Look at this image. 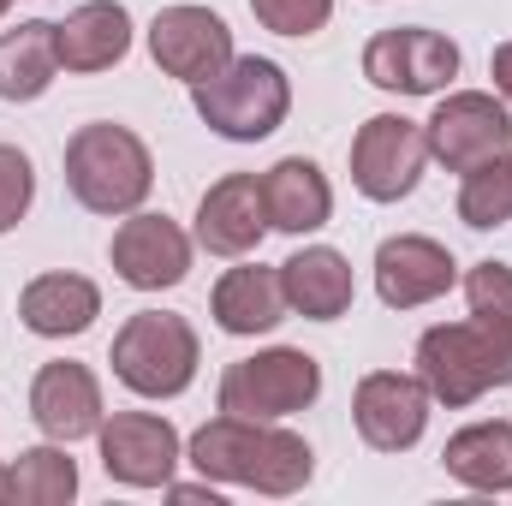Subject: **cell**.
<instances>
[{"mask_svg": "<svg viewBox=\"0 0 512 506\" xmlns=\"http://www.w3.org/2000/svg\"><path fill=\"white\" fill-rule=\"evenodd\" d=\"M191 102H197V120L209 131H221L233 143H256V137H268V131L286 120L292 84H286V72L274 60H256V54L239 60L233 54L215 78L191 84Z\"/></svg>", "mask_w": 512, "mask_h": 506, "instance_id": "cell-4", "label": "cell"}, {"mask_svg": "<svg viewBox=\"0 0 512 506\" xmlns=\"http://www.w3.org/2000/svg\"><path fill=\"white\" fill-rule=\"evenodd\" d=\"M423 137H429V155H435L447 173H471L477 161L512 149V114H507V102H495V96H483V90H453V96L429 114Z\"/></svg>", "mask_w": 512, "mask_h": 506, "instance_id": "cell-9", "label": "cell"}, {"mask_svg": "<svg viewBox=\"0 0 512 506\" xmlns=\"http://www.w3.org/2000/svg\"><path fill=\"white\" fill-rule=\"evenodd\" d=\"M72 495H78V465L66 459V441L30 447V453H18V465H6L12 506H66Z\"/></svg>", "mask_w": 512, "mask_h": 506, "instance_id": "cell-24", "label": "cell"}, {"mask_svg": "<svg viewBox=\"0 0 512 506\" xmlns=\"http://www.w3.org/2000/svg\"><path fill=\"white\" fill-rule=\"evenodd\" d=\"M459 280V262L447 245L423 239V233H399L382 239L376 251V292H382L387 310H417V304H435L447 286Z\"/></svg>", "mask_w": 512, "mask_h": 506, "instance_id": "cell-15", "label": "cell"}, {"mask_svg": "<svg viewBox=\"0 0 512 506\" xmlns=\"http://www.w3.org/2000/svg\"><path fill=\"white\" fill-rule=\"evenodd\" d=\"M60 72V36L48 18H30L0 36V102H36Z\"/></svg>", "mask_w": 512, "mask_h": 506, "instance_id": "cell-22", "label": "cell"}, {"mask_svg": "<svg viewBox=\"0 0 512 506\" xmlns=\"http://www.w3.org/2000/svg\"><path fill=\"white\" fill-rule=\"evenodd\" d=\"M423 161H429V137H423L417 120H405V114H376V120H364V131L352 137V185L370 203L411 197L417 179H423Z\"/></svg>", "mask_w": 512, "mask_h": 506, "instance_id": "cell-8", "label": "cell"}, {"mask_svg": "<svg viewBox=\"0 0 512 506\" xmlns=\"http://www.w3.org/2000/svg\"><path fill=\"white\" fill-rule=\"evenodd\" d=\"M149 54H155V66H161L167 78L203 84V78H215V72L233 60V30H227V18L209 12V6H167V12H155V24H149Z\"/></svg>", "mask_w": 512, "mask_h": 506, "instance_id": "cell-12", "label": "cell"}, {"mask_svg": "<svg viewBox=\"0 0 512 506\" xmlns=\"http://www.w3.org/2000/svg\"><path fill=\"white\" fill-rule=\"evenodd\" d=\"M30 417L48 441H84L102 429V381L90 376V364H42L36 381H30Z\"/></svg>", "mask_w": 512, "mask_h": 506, "instance_id": "cell-14", "label": "cell"}, {"mask_svg": "<svg viewBox=\"0 0 512 506\" xmlns=\"http://www.w3.org/2000/svg\"><path fill=\"white\" fill-rule=\"evenodd\" d=\"M197 328L173 310H137L114 334V376L126 381L137 399H173L197 381Z\"/></svg>", "mask_w": 512, "mask_h": 506, "instance_id": "cell-5", "label": "cell"}, {"mask_svg": "<svg viewBox=\"0 0 512 506\" xmlns=\"http://www.w3.org/2000/svg\"><path fill=\"white\" fill-rule=\"evenodd\" d=\"M191 465L209 483H239L256 495H298L316 471V453L304 435L280 429V423H256L221 411L215 423H203L191 435Z\"/></svg>", "mask_w": 512, "mask_h": 506, "instance_id": "cell-1", "label": "cell"}, {"mask_svg": "<svg viewBox=\"0 0 512 506\" xmlns=\"http://www.w3.org/2000/svg\"><path fill=\"white\" fill-rule=\"evenodd\" d=\"M280 286H286V310L310 316V322H340L352 310V262L328 245H304L298 256L280 262Z\"/></svg>", "mask_w": 512, "mask_h": 506, "instance_id": "cell-18", "label": "cell"}, {"mask_svg": "<svg viewBox=\"0 0 512 506\" xmlns=\"http://www.w3.org/2000/svg\"><path fill=\"white\" fill-rule=\"evenodd\" d=\"M251 12L274 36H316L334 18V0H251Z\"/></svg>", "mask_w": 512, "mask_h": 506, "instance_id": "cell-28", "label": "cell"}, {"mask_svg": "<svg viewBox=\"0 0 512 506\" xmlns=\"http://www.w3.org/2000/svg\"><path fill=\"white\" fill-rule=\"evenodd\" d=\"M30 197H36V167L24 149L0 143V233H12L24 215H30Z\"/></svg>", "mask_w": 512, "mask_h": 506, "instance_id": "cell-27", "label": "cell"}, {"mask_svg": "<svg viewBox=\"0 0 512 506\" xmlns=\"http://www.w3.org/2000/svg\"><path fill=\"white\" fill-rule=\"evenodd\" d=\"M441 465H447V477H459V483L477 489V495H507L512 489V423L495 417V423L459 429V435L447 441Z\"/></svg>", "mask_w": 512, "mask_h": 506, "instance_id": "cell-23", "label": "cell"}, {"mask_svg": "<svg viewBox=\"0 0 512 506\" xmlns=\"http://www.w3.org/2000/svg\"><path fill=\"white\" fill-rule=\"evenodd\" d=\"M429 387L423 376H399V370H376L358 381L352 393V423L376 453H411L429 429Z\"/></svg>", "mask_w": 512, "mask_h": 506, "instance_id": "cell-11", "label": "cell"}, {"mask_svg": "<svg viewBox=\"0 0 512 506\" xmlns=\"http://www.w3.org/2000/svg\"><path fill=\"white\" fill-rule=\"evenodd\" d=\"M18 316H24V328L30 334H42V340H66V334H84L96 316H102V292H96V280H84V274H36L24 292H18Z\"/></svg>", "mask_w": 512, "mask_h": 506, "instance_id": "cell-20", "label": "cell"}, {"mask_svg": "<svg viewBox=\"0 0 512 506\" xmlns=\"http://www.w3.org/2000/svg\"><path fill=\"white\" fill-rule=\"evenodd\" d=\"M459 221L477 227V233L512 221V149L477 161V167L465 173V185H459Z\"/></svg>", "mask_w": 512, "mask_h": 506, "instance_id": "cell-25", "label": "cell"}, {"mask_svg": "<svg viewBox=\"0 0 512 506\" xmlns=\"http://www.w3.org/2000/svg\"><path fill=\"white\" fill-rule=\"evenodd\" d=\"M54 36L66 72H108L131 54V12L120 0H84L54 24Z\"/></svg>", "mask_w": 512, "mask_h": 506, "instance_id": "cell-17", "label": "cell"}, {"mask_svg": "<svg viewBox=\"0 0 512 506\" xmlns=\"http://www.w3.org/2000/svg\"><path fill=\"white\" fill-rule=\"evenodd\" d=\"M108 256H114V274L137 292H167V286H179L191 274V239L167 215H137L131 209L120 221V233H114V245H108Z\"/></svg>", "mask_w": 512, "mask_h": 506, "instance_id": "cell-13", "label": "cell"}, {"mask_svg": "<svg viewBox=\"0 0 512 506\" xmlns=\"http://www.w3.org/2000/svg\"><path fill=\"white\" fill-rule=\"evenodd\" d=\"M268 233V203L256 173H227L197 203V245L209 256H251Z\"/></svg>", "mask_w": 512, "mask_h": 506, "instance_id": "cell-16", "label": "cell"}, {"mask_svg": "<svg viewBox=\"0 0 512 506\" xmlns=\"http://www.w3.org/2000/svg\"><path fill=\"white\" fill-rule=\"evenodd\" d=\"M286 316V286H280V268H262V262H245V268H227L221 286H215V322L239 340L251 334H268L280 328Z\"/></svg>", "mask_w": 512, "mask_h": 506, "instance_id": "cell-21", "label": "cell"}, {"mask_svg": "<svg viewBox=\"0 0 512 506\" xmlns=\"http://www.w3.org/2000/svg\"><path fill=\"white\" fill-rule=\"evenodd\" d=\"M0 501H6V465H0Z\"/></svg>", "mask_w": 512, "mask_h": 506, "instance_id": "cell-30", "label": "cell"}, {"mask_svg": "<svg viewBox=\"0 0 512 506\" xmlns=\"http://www.w3.org/2000/svg\"><path fill=\"white\" fill-rule=\"evenodd\" d=\"M316 393H322V364L310 352H298V346H274V352L239 358L221 376V411L256 417V423H280V417L316 405Z\"/></svg>", "mask_w": 512, "mask_h": 506, "instance_id": "cell-6", "label": "cell"}, {"mask_svg": "<svg viewBox=\"0 0 512 506\" xmlns=\"http://www.w3.org/2000/svg\"><path fill=\"white\" fill-rule=\"evenodd\" d=\"M364 78L387 96H435L459 78V48L429 24H399L364 48Z\"/></svg>", "mask_w": 512, "mask_h": 506, "instance_id": "cell-7", "label": "cell"}, {"mask_svg": "<svg viewBox=\"0 0 512 506\" xmlns=\"http://www.w3.org/2000/svg\"><path fill=\"white\" fill-rule=\"evenodd\" d=\"M262 203H268V227H280V233H316L334 215V185H328V173L316 161L286 155V161H274L262 173Z\"/></svg>", "mask_w": 512, "mask_h": 506, "instance_id": "cell-19", "label": "cell"}, {"mask_svg": "<svg viewBox=\"0 0 512 506\" xmlns=\"http://www.w3.org/2000/svg\"><path fill=\"white\" fill-rule=\"evenodd\" d=\"M102 441V471L126 489H167L173 465H179V429L155 411H120L102 417L96 429Z\"/></svg>", "mask_w": 512, "mask_h": 506, "instance_id": "cell-10", "label": "cell"}, {"mask_svg": "<svg viewBox=\"0 0 512 506\" xmlns=\"http://www.w3.org/2000/svg\"><path fill=\"white\" fill-rule=\"evenodd\" d=\"M417 376L441 405H477L489 387H512V334L495 322H441L417 340Z\"/></svg>", "mask_w": 512, "mask_h": 506, "instance_id": "cell-3", "label": "cell"}, {"mask_svg": "<svg viewBox=\"0 0 512 506\" xmlns=\"http://www.w3.org/2000/svg\"><path fill=\"white\" fill-rule=\"evenodd\" d=\"M465 298H471L477 322H495V328L512 334V268L507 262H477L465 274Z\"/></svg>", "mask_w": 512, "mask_h": 506, "instance_id": "cell-26", "label": "cell"}, {"mask_svg": "<svg viewBox=\"0 0 512 506\" xmlns=\"http://www.w3.org/2000/svg\"><path fill=\"white\" fill-rule=\"evenodd\" d=\"M6 6H12V0H0V18H6Z\"/></svg>", "mask_w": 512, "mask_h": 506, "instance_id": "cell-31", "label": "cell"}, {"mask_svg": "<svg viewBox=\"0 0 512 506\" xmlns=\"http://www.w3.org/2000/svg\"><path fill=\"white\" fill-rule=\"evenodd\" d=\"M489 78H495V90L512 102V42H501V48H495V60H489Z\"/></svg>", "mask_w": 512, "mask_h": 506, "instance_id": "cell-29", "label": "cell"}, {"mask_svg": "<svg viewBox=\"0 0 512 506\" xmlns=\"http://www.w3.org/2000/svg\"><path fill=\"white\" fill-rule=\"evenodd\" d=\"M149 185H155V161L137 131L96 120L66 137V191L90 215H131L149 197Z\"/></svg>", "mask_w": 512, "mask_h": 506, "instance_id": "cell-2", "label": "cell"}]
</instances>
